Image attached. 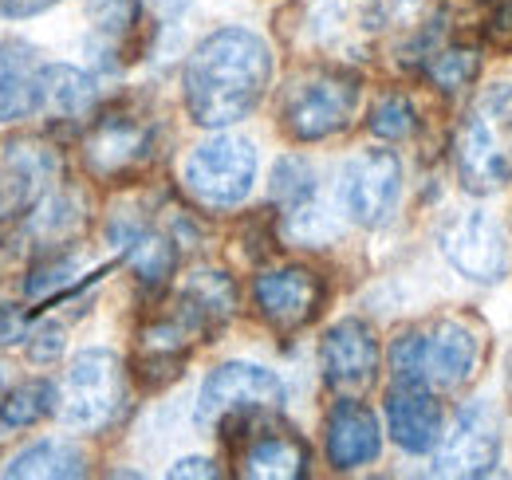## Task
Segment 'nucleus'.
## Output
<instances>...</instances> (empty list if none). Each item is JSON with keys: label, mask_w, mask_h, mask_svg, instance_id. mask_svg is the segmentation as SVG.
I'll list each match as a JSON object with an SVG mask.
<instances>
[{"label": "nucleus", "mask_w": 512, "mask_h": 480, "mask_svg": "<svg viewBox=\"0 0 512 480\" xmlns=\"http://www.w3.org/2000/svg\"><path fill=\"white\" fill-rule=\"evenodd\" d=\"M272 71H276L272 48L253 28L229 24L209 32L193 48L182 71V95L190 119L209 130L249 119L272 83Z\"/></svg>", "instance_id": "obj_1"}, {"label": "nucleus", "mask_w": 512, "mask_h": 480, "mask_svg": "<svg viewBox=\"0 0 512 480\" xmlns=\"http://www.w3.org/2000/svg\"><path fill=\"white\" fill-rule=\"evenodd\" d=\"M453 166L469 193H493L512 181V83L485 87L461 115Z\"/></svg>", "instance_id": "obj_2"}, {"label": "nucleus", "mask_w": 512, "mask_h": 480, "mask_svg": "<svg viewBox=\"0 0 512 480\" xmlns=\"http://www.w3.org/2000/svg\"><path fill=\"white\" fill-rule=\"evenodd\" d=\"M477 362H481V343L457 319H442L430 331H406L390 347V374L398 386L453 390L473 378Z\"/></svg>", "instance_id": "obj_3"}, {"label": "nucleus", "mask_w": 512, "mask_h": 480, "mask_svg": "<svg viewBox=\"0 0 512 480\" xmlns=\"http://www.w3.org/2000/svg\"><path fill=\"white\" fill-rule=\"evenodd\" d=\"M363 79L347 67H308L300 71L284 99H280V119L284 130L296 142H323L339 134L347 122L355 119Z\"/></svg>", "instance_id": "obj_4"}, {"label": "nucleus", "mask_w": 512, "mask_h": 480, "mask_svg": "<svg viewBox=\"0 0 512 480\" xmlns=\"http://www.w3.org/2000/svg\"><path fill=\"white\" fill-rule=\"evenodd\" d=\"M284 406V382L256 362H225L217 366L197 394V425L233 429L260 418H276Z\"/></svg>", "instance_id": "obj_5"}, {"label": "nucleus", "mask_w": 512, "mask_h": 480, "mask_svg": "<svg viewBox=\"0 0 512 480\" xmlns=\"http://www.w3.org/2000/svg\"><path fill=\"white\" fill-rule=\"evenodd\" d=\"M127 406V374L115 351L87 347L67 366L60 414L71 429H103Z\"/></svg>", "instance_id": "obj_6"}, {"label": "nucleus", "mask_w": 512, "mask_h": 480, "mask_svg": "<svg viewBox=\"0 0 512 480\" xmlns=\"http://www.w3.org/2000/svg\"><path fill=\"white\" fill-rule=\"evenodd\" d=\"M60 181V154L32 134L0 142V237L28 217Z\"/></svg>", "instance_id": "obj_7"}, {"label": "nucleus", "mask_w": 512, "mask_h": 480, "mask_svg": "<svg viewBox=\"0 0 512 480\" xmlns=\"http://www.w3.org/2000/svg\"><path fill=\"white\" fill-rule=\"evenodd\" d=\"M256 181V150L249 138L213 134L209 142L193 146L186 162V185L209 209H233L249 197Z\"/></svg>", "instance_id": "obj_8"}, {"label": "nucleus", "mask_w": 512, "mask_h": 480, "mask_svg": "<svg viewBox=\"0 0 512 480\" xmlns=\"http://www.w3.org/2000/svg\"><path fill=\"white\" fill-rule=\"evenodd\" d=\"M438 240H442V256L461 276H469L477 284L505 280L509 240H505V225L489 209H465V213L449 217Z\"/></svg>", "instance_id": "obj_9"}, {"label": "nucleus", "mask_w": 512, "mask_h": 480, "mask_svg": "<svg viewBox=\"0 0 512 480\" xmlns=\"http://www.w3.org/2000/svg\"><path fill=\"white\" fill-rule=\"evenodd\" d=\"M154 158V126L134 111H111L91 122L83 138V162L95 178L123 181Z\"/></svg>", "instance_id": "obj_10"}, {"label": "nucleus", "mask_w": 512, "mask_h": 480, "mask_svg": "<svg viewBox=\"0 0 512 480\" xmlns=\"http://www.w3.org/2000/svg\"><path fill=\"white\" fill-rule=\"evenodd\" d=\"M398 197H402V162L394 150H363L359 158L347 162L339 181V201L355 225L363 229L386 225L398 209Z\"/></svg>", "instance_id": "obj_11"}, {"label": "nucleus", "mask_w": 512, "mask_h": 480, "mask_svg": "<svg viewBox=\"0 0 512 480\" xmlns=\"http://www.w3.org/2000/svg\"><path fill=\"white\" fill-rule=\"evenodd\" d=\"M501 461V418L489 402H469L434 449L438 477H489Z\"/></svg>", "instance_id": "obj_12"}, {"label": "nucleus", "mask_w": 512, "mask_h": 480, "mask_svg": "<svg viewBox=\"0 0 512 480\" xmlns=\"http://www.w3.org/2000/svg\"><path fill=\"white\" fill-rule=\"evenodd\" d=\"M323 382L339 394H363L379 374V339L363 319H339L320 343Z\"/></svg>", "instance_id": "obj_13"}, {"label": "nucleus", "mask_w": 512, "mask_h": 480, "mask_svg": "<svg viewBox=\"0 0 512 480\" xmlns=\"http://www.w3.org/2000/svg\"><path fill=\"white\" fill-rule=\"evenodd\" d=\"M253 300L276 331H300L304 323L316 319L323 303V280L312 268H276L256 276Z\"/></svg>", "instance_id": "obj_14"}, {"label": "nucleus", "mask_w": 512, "mask_h": 480, "mask_svg": "<svg viewBox=\"0 0 512 480\" xmlns=\"http://www.w3.org/2000/svg\"><path fill=\"white\" fill-rule=\"evenodd\" d=\"M107 237L111 244L123 252V260L130 264V272L138 276V284L146 292H162L178 268V248H174V237H166L162 229L138 221V217H111L107 225Z\"/></svg>", "instance_id": "obj_15"}, {"label": "nucleus", "mask_w": 512, "mask_h": 480, "mask_svg": "<svg viewBox=\"0 0 512 480\" xmlns=\"http://www.w3.org/2000/svg\"><path fill=\"white\" fill-rule=\"evenodd\" d=\"M386 429L398 449L430 457L446 437L442 402L422 386H394V394L386 398Z\"/></svg>", "instance_id": "obj_16"}, {"label": "nucleus", "mask_w": 512, "mask_h": 480, "mask_svg": "<svg viewBox=\"0 0 512 480\" xmlns=\"http://www.w3.org/2000/svg\"><path fill=\"white\" fill-rule=\"evenodd\" d=\"M379 453H383L379 418L359 398L343 394L327 414V461L339 473H351V469H363V465L379 461Z\"/></svg>", "instance_id": "obj_17"}, {"label": "nucleus", "mask_w": 512, "mask_h": 480, "mask_svg": "<svg viewBox=\"0 0 512 480\" xmlns=\"http://www.w3.org/2000/svg\"><path fill=\"white\" fill-rule=\"evenodd\" d=\"M272 201L288 225V233L300 240H316L323 233V201H320V178L308 158L288 154L272 170Z\"/></svg>", "instance_id": "obj_18"}, {"label": "nucleus", "mask_w": 512, "mask_h": 480, "mask_svg": "<svg viewBox=\"0 0 512 480\" xmlns=\"http://www.w3.org/2000/svg\"><path fill=\"white\" fill-rule=\"evenodd\" d=\"M44 56L28 40H0V122L40 115Z\"/></svg>", "instance_id": "obj_19"}, {"label": "nucleus", "mask_w": 512, "mask_h": 480, "mask_svg": "<svg viewBox=\"0 0 512 480\" xmlns=\"http://www.w3.org/2000/svg\"><path fill=\"white\" fill-rule=\"evenodd\" d=\"M142 0H87V24H91V56L99 67H123L134 60V48L142 40Z\"/></svg>", "instance_id": "obj_20"}, {"label": "nucleus", "mask_w": 512, "mask_h": 480, "mask_svg": "<svg viewBox=\"0 0 512 480\" xmlns=\"http://www.w3.org/2000/svg\"><path fill=\"white\" fill-rule=\"evenodd\" d=\"M233 311H237V288L225 272H193L190 284L178 292V303L170 315L193 339H201V335H213Z\"/></svg>", "instance_id": "obj_21"}, {"label": "nucleus", "mask_w": 512, "mask_h": 480, "mask_svg": "<svg viewBox=\"0 0 512 480\" xmlns=\"http://www.w3.org/2000/svg\"><path fill=\"white\" fill-rule=\"evenodd\" d=\"M241 477L296 480L308 477V445L292 429H260L241 453Z\"/></svg>", "instance_id": "obj_22"}, {"label": "nucleus", "mask_w": 512, "mask_h": 480, "mask_svg": "<svg viewBox=\"0 0 512 480\" xmlns=\"http://www.w3.org/2000/svg\"><path fill=\"white\" fill-rule=\"evenodd\" d=\"M99 111V83L83 67L48 63L44 67V91H40V115L52 122H87Z\"/></svg>", "instance_id": "obj_23"}, {"label": "nucleus", "mask_w": 512, "mask_h": 480, "mask_svg": "<svg viewBox=\"0 0 512 480\" xmlns=\"http://www.w3.org/2000/svg\"><path fill=\"white\" fill-rule=\"evenodd\" d=\"M83 473H87L83 449H75L64 437H44V441L28 445L4 469V477H24V480H71V477H83Z\"/></svg>", "instance_id": "obj_24"}, {"label": "nucleus", "mask_w": 512, "mask_h": 480, "mask_svg": "<svg viewBox=\"0 0 512 480\" xmlns=\"http://www.w3.org/2000/svg\"><path fill=\"white\" fill-rule=\"evenodd\" d=\"M56 410H60L56 382H48V378L20 382L0 402V433H16V429H28V425H40V421L48 418V414H56Z\"/></svg>", "instance_id": "obj_25"}, {"label": "nucleus", "mask_w": 512, "mask_h": 480, "mask_svg": "<svg viewBox=\"0 0 512 480\" xmlns=\"http://www.w3.org/2000/svg\"><path fill=\"white\" fill-rule=\"evenodd\" d=\"M79 225H83V209H79V201H75L71 193H56V189L28 213V233L40 240L44 248L64 244Z\"/></svg>", "instance_id": "obj_26"}, {"label": "nucleus", "mask_w": 512, "mask_h": 480, "mask_svg": "<svg viewBox=\"0 0 512 480\" xmlns=\"http://www.w3.org/2000/svg\"><path fill=\"white\" fill-rule=\"evenodd\" d=\"M371 134L375 138H386V142H398V138H410L414 134V126H418V115H414V107H410V99L406 95H398V91H390L383 95L375 107H371Z\"/></svg>", "instance_id": "obj_27"}, {"label": "nucleus", "mask_w": 512, "mask_h": 480, "mask_svg": "<svg viewBox=\"0 0 512 480\" xmlns=\"http://www.w3.org/2000/svg\"><path fill=\"white\" fill-rule=\"evenodd\" d=\"M426 71L434 75V83L442 91H461L477 75V56L473 52H434V60L426 63Z\"/></svg>", "instance_id": "obj_28"}, {"label": "nucleus", "mask_w": 512, "mask_h": 480, "mask_svg": "<svg viewBox=\"0 0 512 480\" xmlns=\"http://www.w3.org/2000/svg\"><path fill=\"white\" fill-rule=\"evenodd\" d=\"M24 347H28V359L40 362V366H48V362H56L60 355H64V347H67L64 327L52 323V319H44V323H36V327L28 331Z\"/></svg>", "instance_id": "obj_29"}, {"label": "nucleus", "mask_w": 512, "mask_h": 480, "mask_svg": "<svg viewBox=\"0 0 512 480\" xmlns=\"http://www.w3.org/2000/svg\"><path fill=\"white\" fill-rule=\"evenodd\" d=\"M28 315L12 303H0V347H12V343H24L28 339Z\"/></svg>", "instance_id": "obj_30"}, {"label": "nucleus", "mask_w": 512, "mask_h": 480, "mask_svg": "<svg viewBox=\"0 0 512 480\" xmlns=\"http://www.w3.org/2000/svg\"><path fill=\"white\" fill-rule=\"evenodd\" d=\"M170 477L182 480V477H221V469H217V461H209V457H182V461H174L170 465Z\"/></svg>", "instance_id": "obj_31"}, {"label": "nucleus", "mask_w": 512, "mask_h": 480, "mask_svg": "<svg viewBox=\"0 0 512 480\" xmlns=\"http://www.w3.org/2000/svg\"><path fill=\"white\" fill-rule=\"evenodd\" d=\"M60 0H0V16L4 20H28V16H40L48 8H56Z\"/></svg>", "instance_id": "obj_32"}, {"label": "nucleus", "mask_w": 512, "mask_h": 480, "mask_svg": "<svg viewBox=\"0 0 512 480\" xmlns=\"http://www.w3.org/2000/svg\"><path fill=\"white\" fill-rule=\"evenodd\" d=\"M142 4H146V12L158 16V20H178L193 0H142Z\"/></svg>", "instance_id": "obj_33"}, {"label": "nucleus", "mask_w": 512, "mask_h": 480, "mask_svg": "<svg viewBox=\"0 0 512 480\" xmlns=\"http://www.w3.org/2000/svg\"><path fill=\"white\" fill-rule=\"evenodd\" d=\"M509 370H512V362H509Z\"/></svg>", "instance_id": "obj_34"}]
</instances>
